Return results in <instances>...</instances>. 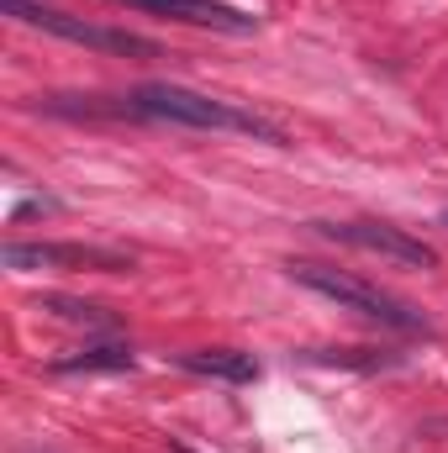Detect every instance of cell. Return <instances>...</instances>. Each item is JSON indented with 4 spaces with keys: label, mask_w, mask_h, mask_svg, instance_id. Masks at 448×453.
I'll return each mask as SVG.
<instances>
[{
    "label": "cell",
    "mask_w": 448,
    "mask_h": 453,
    "mask_svg": "<svg viewBox=\"0 0 448 453\" xmlns=\"http://www.w3.org/2000/svg\"><path fill=\"white\" fill-rule=\"evenodd\" d=\"M132 106H137L143 121H174V127H196V132H248V137H264V142H285V132L274 121L243 111L232 101H217V96L185 90V85H137Z\"/></svg>",
    "instance_id": "cell-1"
},
{
    "label": "cell",
    "mask_w": 448,
    "mask_h": 453,
    "mask_svg": "<svg viewBox=\"0 0 448 453\" xmlns=\"http://www.w3.org/2000/svg\"><path fill=\"white\" fill-rule=\"evenodd\" d=\"M285 269H290L296 285L328 296V301H337L343 311H353V317H364V322H380V327H396V333H433L422 311H412L401 296H390V290H380V285H369V280H359V274H348V269L306 264V258H301V264H285Z\"/></svg>",
    "instance_id": "cell-2"
},
{
    "label": "cell",
    "mask_w": 448,
    "mask_h": 453,
    "mask_svg": "<svg viewBox=\"0 0 448 453\" xmlns=\"http://www.w3.org/2000/svg\"><path fill=\"white\" fill-rule=\"evenodd\" d=\"M5 16H16V21L37 27V32H53L64 42H85V48H101V53H121V58H158L164 53L153 37H137V32H121V27H101V21L53 11L42 0H5Z\"/></svg>",
    "instance_id": "cell-3"
},
{
    "label": "cell",
    "mask_w": 448,
    "mask_h": 453,
    "mask_svg": "<svg viewBox=\"0 0 448 453\" xmlns=\"http://www.w3.org/2000/svg\"><path fill=\"white\" fill-rule=\"evenodd\" d=\"M137 258L101 242H5V269L37 274V269H90V274H127Z\"/></svg>",
    "instance_id": "cell-4"
},
{
    "label": "cell",
    "mask_w": 448,
    "mask_h": 453,
    "mask_svg": "<svg viewBox=\"0 0 448 453\" xmlns=\"http://www.w3.org/2000/svg\"><path fill=\"white\" fill-rule=\"evenodd\" d=\"M333 242H348V248H364V253H380L390 264H406V269H438V248L412 237L406 226L390 222H317Z\"/></svg>",
    "instance_id": "cell-5"
},
{
    "label": "cell",
    "mask_w": 448,
    "mask_h": 453,
    "mask_svg": "<svg viewBox=\"0 0 448 453\" xmlns=\"http://www.w3.org/2000/svg\"><path fill=\"white\" fill-rule=\"evenodd\" d=\"M127 5L153 11V16H169V21H185V27L227 32V37H248V32H259V16L232 11V5H222V0H127Z\"/></svg>",
    "instance_id": "cell-6"
},
{
    "label": "cell",
    "mask_w": 448,
    "mask_h": 453,
    "mask_svg": "<svg viewBox=\"0 0 448 453\" xmlns=\"http://www.w3.org/2000/svg\"><path fill=\"white\" fill-rule=\"evenodd\" d=\"M174 364L190 369V374H206V380H227V385H253L259 380L253 353H237V348H185V353H174Z\"/></svg>",
    "instance_id": "cell-7"
},
{
    "label": "cell",
    "mask_w": 448,
    "mask_h": 453,
    "mask_svg": "<svg viewBox=\"0 0 448 453\" xmlns=\"http://www.w3.org/2000/svg\"><path fill=\"white\" fill-rule=\"evenodd\" d=\"M132 348L127 342H96V348H80L69 358H53L48 369L53 374H116V369H132Z\"/></svg>",
    "instance_id": "cell-8"
},
{
    "label": "cell",
    "mask_w": 448,
    "mask_h": 453,
    "mask_svg": "<svg viewBox=\"0 0 448 453\" xmlns=\"http://www.w3.org/2000/svg\"><path fill=\"white\" fill-rule=\"evenodd\" d=\"M42 311L64 317V322H85V327H112V311L106 306H90V301H69V296H48Z\"/></svg>",
    "instance_id": "cell-9"
},
{
    "label": "cell",
    "mask_w": 448,
    "mask_h": 453,
    "mask_svg": "<svg viewBox=\"0 0 448 453\" xmlns=\"http://www.w3.org/2000/svg\"><path fill=\"white\" fill-rule=\"evenodd\" d=\"M174 453H190V449H174Z\"/></svg>",
    "instance_id": "cell-10"
}]
</instances>
